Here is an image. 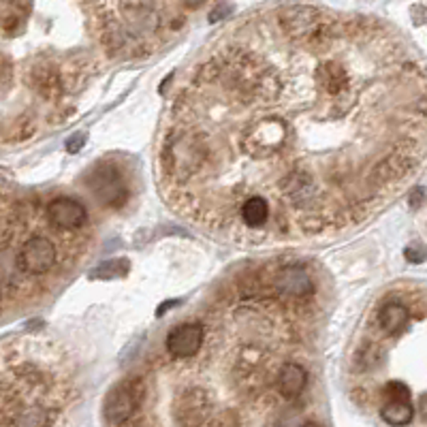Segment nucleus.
<instances>
[{
    "instance_id": "1",
    "label": "nucleus",
    "mask_w": 427,
    "mask_h": 427,
    "mask_svg": "<svg viewBox=\"0 0 427 427\" xmlns=\"http://www.w3.org/2000/svg\"><path fill=\"white\" fill-rule=\"evenodd\" d=\"M368 16L261 7L180 83L156 148L169 207L240 244L308 242L361 225L421 165L427 90Z\"/></svg>"
},
{
    "instance_id": "2",
    "label": "nucleus",
    "mask_w": 427,
    "mask_h": 427,
    "mask_svg": "<svg viewBox=\"0 0 427 427\" xmlns=\"http://www.w3.org/2000/svg\"><path fill=\"white\" fill-rule=\"evenodd\" d=\"M169 41L154 3H0V148L66 124L110 62Z\"/></svg>"
},
{
    "instance_id": "3",
    "label": "nucleus",
    "mask_w": 427,
    "mask_h": 427,
    "mask_svg": "<svg viewBox=\"0 0 427 427\" xmlns=\"http://www.w3.org/2000/svg\"><path fill=\"white\" fill-rule=\"evenodd\" d=\"M94 233L56 227L45 205L0 186V318L54 295L81 265Z\"/></svg>"
},
{
    "instance_id": "4",
    "label": "nucleus",
    "mask_w": 427,
    "mask_h": 427,
    "mask_svg": "<svg viewBox=\"0 0 427 427\" xmlns=\"http://www.w3.org/2000/svg\"><path fill=\"white\" fill-rule=\"evenodd\" d=\"M75 397L69 355L49 338L0 340V427H56Z\"/></svg>"
},
{
    "instance_id": "5",
    "label": "nucleus",
    "mask_w": 427,
    "mask_h": 427,
    "mask_svg": "<svg viewBox=\"0 0 427 427\" xmlns=\"http://www.w3.org/2000/svg\"><path fill=\"white\" fill-rule=\"evenodd\" d=\"M90 192L105 207H122L129 197L122 171L107 160L90 173Z\"/></svg>"
},
{
    "instance_id": "6",
    "label": "nucleus",
    "mask_w": 427,
    "mask_h": 427,
    "mask_svg": "<svg viewBox=\"0 0 427 427\" xmlns=\"http://www.w3.org/2000/svg\"><path fill=\"white\" fill-rule=\"evenodd\" d=\"M205 340V325L201 316L199 318H186L182 323L173 325L165 338V355L175 361L192 359Z\"/></svg>"
},
{
    "instance_id": "7",
    "label": "nucleus",
    "mask_w": 427,
    "mask_h": 427,
    "mask_svg": "<svg viewBox=\"0 0 427 427\" xmlns=\"http://www.w3.org/2000/svg\"><path fill=\"white\" fill-rule=\"evenodd\" d=\"M139 410V393L133 380L127 376L110 389L103 404V416L110 425H124Z\"/></svg>"
},
{
    "instance_id": "8",
    "label": "nucleus",
    "mask_w": 427,
    "mask_h": 427,
    "mask_svg": "<svg viewBox=\"0 0 427 427\" xmlns=\"http://www.w3.org/2000/svg\"><path fill=\"white\" fill-rule=\"evenodd\" d=\"M45 209H47L49 221L56 227L64 229V231H75L77 233V231H88L90 229V211L79 199L60 194V197L47 201Z\"/></svg>"
},
{
    "instance_id": "9",
    "label": "nucleus",
    "mask_w": 427,
    "mask_h": 427,
    "mask_svg": "<svg viewBox=\"0 0 427 427\" xmlns=\"http://www.w3.org/2000/svg\"><path fill=\"white\" fill-rule=\"evenodd\" d=\"M380 419L391 427H404L414 419V406L408 402H387L380 406Z\"/></svg>"
},
{
    "instance_id": "10",
    "label": "nucleus",
    "mask_w": 427,
    "mask_h": 427,
    "mask_svg": "<svg viewBox=\"0 0 427 427\" xmlns=\"http://www.w3.org/2000/svg\"><path fill=\"white\" fill-rule=\"evenodd\" d=\"M127 261H122V259H116V261H110L107 265H103L98 271H105L103 276H122L124 271H127Z\"/></svg>"
},
{
    "instance_id": "11",
    "label": "nucleus",
    "mask_w": 427,
    "mask_h": 427,
    "mask_svg": "<svg viewBox=\"0 0 427 427\" xmlns=\"http://www.w3.org/2000/svg\"><path fill=\"white\" fill-rule=\"evenodd\" d=\"M425 257H427V250L421 244H412L406 248V259L410 263H421V261H425Z\"/></svg>"
},
{
    "instance_id": "12",
    "label": "nucleus",
    "mask_w": 427,
    "mask_h": 427,
    "mask_svg": "<svg viewBox=\"0 0 427 427\" xmlns=\"http://www.w3.org/2000/svg\"><path fill=\"white\" fill-rule=\"evenodd\" d=\"M83 144H86V137H83V135H75V137H71V139L66 141V150H69L71 154H77V152L83 148Z\"/></svg>"
},
{
    "instance_id": "13",
    "label": "nucleus",
    "mask_w": 427,
    "mask_h": 427,
    "mask_svg": "<svg viewBox=\"0 0 427 427\" xmlns=\"http://www.w3.org/2000/svg\"><path fill=\"white\" fill-rule=\"evenodd\" d=\"M416 408H419V412H421V416L427 421V393H423L421 397H419V404H416Z\"/></svg>"
},
{
    "instance_id": "14",
    "label": "nucleus",
    "mask_w": 427,
    "mask_h": 427,
    "mask_svg": "<svg viewBox=\"0 0 427 427\" xmlns=\"http://www.w3.org/2000/svg\"><path fill=\"white\" fill-rule=\"evenodd\" d=\"M423 190L421 188H416L414 192H412V197H410V203H412V207H419V203H423Z\"/></svg>"
},
{
    "instance_id": "15",
    "label": "nucleus",
    "mask_w": 427,
    "mask_h": 427,
    "mask_svg": "<svg viewBox=\"0 0 427 427\" xmlns=\"http://www.w3.org/2000/svg\"><path fill=\"white\" fill-rule=\"evenodd\" d=\"M301 427H325L323 423H318V421H314V419H310V421H305Z\"/></svg>"
}]
</instances>
